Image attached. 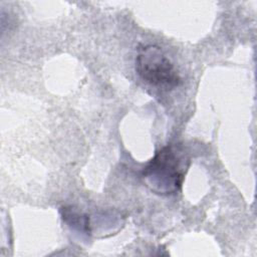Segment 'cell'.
I'll list each match as a JSON object with an SVG mask.
<instances>
[{"instance_id":"7a4b0ae2","label":"cell","mask_w":257,"mask_h":257,"mask_svg":"<svg viewBox=\"0 0 257 257\" xmlns=\"http://www.w3.org/2000/svg\"><path fill=\"white\" fill-rule=\"evenodd\" d=\"M136 71L145 82L158 88L173 89L182 82L172 61L156 44H148L138 49Z\"/></svg>"},{"instance_id":"3957f363","label":"cell","mask_w":257,"mask_h":257,"mask_svg":"<svg viewBox=\"0 0 257 257\" xmlns=\"http://www.w3.org/2000/svg\"><path fill=\"white\" fill-rule=\"evenodd\" d=\"M62 220L71 228L83 232L87 235L91 233L90 219L85 213L80 212L73 206H63L60 209Z\"/></svg>"},{"instance_id":"6da1fadb","label":"cell","mask_w":257,"mask_h":257,"mask_svg":"<svg viewBox=\"0 0 257 257\" xmlns=\"http://www.w3.org/2000/svg\"><path fill=\"white\" fill-rule=\"evenodd\" d=\"M190 159L180 146L168 145L156 153L142 170L141 178L146 187L161 196L180 191Z\"/></svg>"}]
</instances>
